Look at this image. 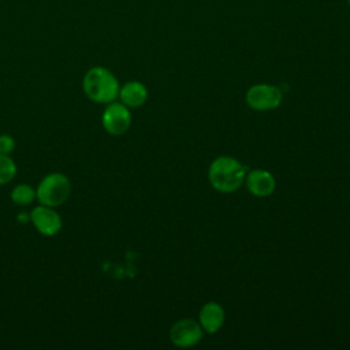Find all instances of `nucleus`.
<instances>
[{"label": "nucleus", "mask_w": 350, "mask_h": 350, "mask_svg": "<svg viewBox=\"0 0 350 350\" xmlns=\"http://www.w3.org/2000/svg\"><path fill=\"white\" fill-rule=\"evenodd\" d=\"M82 89L93 103L109 104L119 96L120 86L116 77L108 68L96 66L86 71L82 79Z\"/></svg>", "instance_id": "f257e3e1"}, {"label": "nucleus", "mask_w": 350, "mask_h": 350, "mask_svg": "<svg viewBox=\"0 0 350 350\" xmlns=\"http://www.w3.org/2000/svg\"><path fill=\"white\" fill-rule=\"evenodd\" d=\"M208 176L213 189L221 193H231L245 182L246 170L237 159L220 156L211 163Z\"/></svg>", "instance_id": "f03ea898"}, {"label": "nucleus", "mask_w": 350, "mask_h": 350, "mask_svg": "<svg viewBox=\"0 0 350 350\" xmlns=\"http://www.w3.org/2000/svg\"><path fill=\"white\" fill-rule=\"evenodd\" d=\"M71 193L70 179L62 172H51L41 179L36 189V197L40 204L46 206L62 205Z\"/></svg>", "instance_id": "7ed1b4c3"}, {"label": "nucleus", "mask_w": 350, "mask_h": 350, "mask_svg": "<svg viewBox=\"0 0 350 350\" xmlns=\"http://www.w3.org/2000/svg\"><path fill=\"white\" fill-rule=\"evenodd\" d=\"M282 92L278 86L258 83L253 85L246 93V103L256 111H269L279 107L282 103Z\"/></svg>", "instance_id": "20e7f679"}, {"label": "nucleus", "mask_w": 350, "mask_h": 350, "mask_svg": "<svg viewBox=\"0 0 350 350\" xmlns=\"http://www.w3.org/2000/svg\"><path fill=\"white\" fill-rule=\"evenodd\" d=\"M103 127L108 134L122 135L131 124V112L123 103H109L103 112Z\"/></svg>", "instance_id": "39448f33"}, {"label": "nucleus", "mask_w": 350, "mask_h": 350, "mask_svg": "<svg viewBox=\"0 0 350 350\" xmlns=\"http://www.w3.org/2000/svg\"><path fill=\"white\" fill-rule=\"evenodd\" d=\"M30 220L36 230L45 237L56 235L63 226L60 215L52 206H46L42 204L31 209Z\"/></svg>", "instance_id": "423d86ee"}, {"label": "nucleus", "mask_w": 350, "mask_h": 350, "mask_svg": "<svg viewBox=\"0 0 350 350\" xmlns=\"http://www.w3.org/2000/svg\"><path fill=\"white\" fill-rule=\"evenodd\" d=\"M170 339L178 347H191L202 339V327L194 320L182 319L171 327Z\"/></svg>", "instance_id": "0eeeda50"}, {"label": "nucleus", "mask_w": 350, "mask_h": 350, "mask_svg": "<svg viewBox=\"0 0 350 350\" xmlns=\"http://www.w3.org/2000/svg\"><path fill=\"white\" fill-rule=\"evenodd\" d=\"M246 187L247 190L256 197H268L273 193L276 182L271 172L265 170H253L250 171L246 178Z\"/></svg>", "instance_id": "6e6552de"}, {"label": "nucleus", "mask_w": 350, "mask_h": 350, "mask_svg": "<svg viewBox=\"0 0 350 350\" xmlns=\"http://www.w3.org/2000/svg\"><path fill=\"white\" fill-rule=\"evenodd\" d=\"M198 319L204 331L215 334L224 323V309L217 302H208L201 308Z\"/></svg>", "instance_id": "1a4fd4ad"}, {"label": "nucleus", "mask_w": 350, "mask_h": 350, "mask_svg": "<svg viewBox=\"0 0 350 350\" xmlns=\"http://www.w3.org/2000/svg\"><path fill=\"white\" fill-rule=\"evenodd\" d=\"M118 97H120V103H123L126 107L137 108L146 101L148 90L144 83L138 81H130L119 89Z\"/></svg>", "instance_id": "9d476101"}, {"label": "nucleus", "mask_w": 350, "mask_h": 350, "mask_svg": "<svg viewBox=\"0 0 350 350\" xmlns=\"http://www.w3.org/2000/svg\"><path fill=\"white\" fill-rule=\"evenodd\" d=\"M36 198V190L27 183H19L11 190V200L19 206L30 205Z\"/></svg>", "instance_id": "9b49d317"}, {"label": "nucleus", "mask_w": 350, "mask_h": 350, "mask_svg": "<svg viewBox=\"0 0 350 350\" xmlns=\"http://www.w3.org/2000/svg\"><path fill=\"white\" fill-rule=\"evenodd\" d=\"M16 174V164L10 154L0 153V185H7Z\"/></svg>", "instance_id": "f8f14e48"}, {"label": "nucleus", "mask_w": 350, "mask_h": 350, "mask_svg": "<svg viewBox=\"0 0 350 350\" xmlns=\"http://www.w3.org/2000/svg\"><path fill=\"white\" fill-rule=\"evenodd\" d=\"M15 149V139L8 134L0 135V153L10 154Z\"/></svg>", "instance_id": "ddd939ff"}]
</instances>
